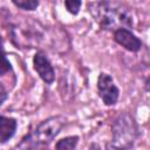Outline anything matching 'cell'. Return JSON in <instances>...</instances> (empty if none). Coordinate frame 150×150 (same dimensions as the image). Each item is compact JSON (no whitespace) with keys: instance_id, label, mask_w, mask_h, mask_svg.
Masks as SVG:
<instances>
[{"instance_id":"obj_1","label":"cell","mask_w":150,"mask_h":150,"mask_svg":"<svg viewBox=\"0 0 150 150\" xmlns=\"http://www.w3.org/2000/svg\"><path fill=\"white\" fill-rule=\"evenodd\" d=\"M89 12L102 29L132 27V15L129 8L117 1H98L89 4Z\"/></svg>"},{"instance_id":"obj_2","label":"cell","mask_w":150,"mask_h":150,"mask_svg":"<svg viewBox=\"0 0 150 150\" xmlns=\"http://www.w3.org/2000/svg\"><path fill=\"white\" fill-rule=\"evenodd\" d=\"M138 135V128L135 118L129 112H121L111 127L110 145L114 150L130 149Z\"/></svg>"},{"instance_id":"obj_3","label":"cell","mask_w":150,"mask_h":150,"mask_svg":"<svg viewBox=\"0 0 150 150\" xmlns=\"http://www.w3.org/2000/svg\"><path fill=\"white\" fill-rule=\"evenodd\" d=\"M66 123V118L62 116H53L42 121L35 129L33 138L36 144H47L56 137L62 127Z\"/></svg>"},{"instance_id":"obj_4","label":"cell","mask_w":150,"mask_h":150,"mask_svg":"<svg viewBox=\"0 0 150 150\" xmlns=\"http://www.w3.org/2000/svg\"><path fill=\"white\" fill-rule=\"evenodd\" d=\"M98 96L105 105H114L120 96V90L115 84L112 77L107 73H101L97 79Z\"/></svg>"},{"instance_id":"obj_5","label":"cell","mask_w":150,"mask_h":150,"mask_svg":"<svg viewBox=\"0 0 150 150\" xmlns=\"http://www.w3.org/2000/svg\"><path fill=\"white\" fill-rule=\"evenodd\" d=\"M33 66L35 71L39 74V76L46 82V83H52L55 80V71L54 68L46 56L45 53L38 52L34 57H33Z\"/></svg>"},{"instance_id":"obj_6","label":"cell","mask_w":150,"mask_h":150,"mask_svg":"<svg viewBox=\"0 0 150 150\" xmlns=\"http://www.w3.org/2000/svg\"><path fill=\"white\" fill-rule=\"evenodd\" d=\"M114 40L129 52H138L143 45L142 41L127 28H118L114 30Z\"/></svg>"},{"instance_id":"obj_7","label":"cell","mask_w":150,"mask_h":150,"mask_svg":"<svg viewBox=\"0 0 150 150\" xmlns=\"http://www.w3.org/2000/svg\"><path fill=\"white\" fill-rule=\"evenodd\" d=\"M16 130V121L11 117L0 116V143H6Z\"/></svg>"},{"instance_id":"obj_8","label":"cell","mask_w":150,"mask_h":150,"mask_svg":"<svg viewBox=\"0 0 150 150\" xmlns=\"http://www.w3.org/2000/svg\"><path fill=\"white\" fill-rule=\"evenodd\" d=\"M77 143H79L77 136H68L56 142L55 150H75Z\"/></svg>"},{"instance_id":"obj_9","label":"cell","mask_w":150,"mask_h":150,"mask_svg":"<svg viewBox=\"0 0 150 150\" xmlns=\"http://www.w3.org/2000/svg\"><path fill=\"white\" fill-rule=\"evenodd\" d=\"M9 71H12V64L6 56V52L4 48V41L0 36V76Z\"/></svg>"},{"instance_id":"obj_10","label":"cell","mask_w":150,"mask_h":150,"mask_svg":"<svg viewBox=\"0 0 150 150\" xmlns=\"http://www.w3.org/2000/svg\"><path fill=\"white\" fill-rule=\"evenodd\" d=\"M13 4L25 11H34L39 6V1L36 0H13Z\"/></svg>"},{"instance_id":"obj_11","label":"cell","mask_w":150,"mask_h":150,"mask_svg":"<svg viewBox=\"0 0 150 150\" xmlns=\"http://www.w3.org/2000/svg\"><path fill=\"white\" fill-rule=\"evenodd\" d=\"M64 6L67 8V11L71 14H77L79 11H80V7H81V1H77V0H67L64 2Z\"/></svg>"},{"instance_id":"obj_12","label":"cell","mask_w":150,"mask_h":150,"mask_svg":"<svg viewBox=\"0 0 150 150\" xmlns=\"http://www.w3.org/2000/svg\"><path fill=\"white\" fill-rule=\"evenodd\" d=\"M7 96H8V94H7V90L5 89V87L0 83V105L6 101V98H7Z\"/></svg>"}]
</instances>
